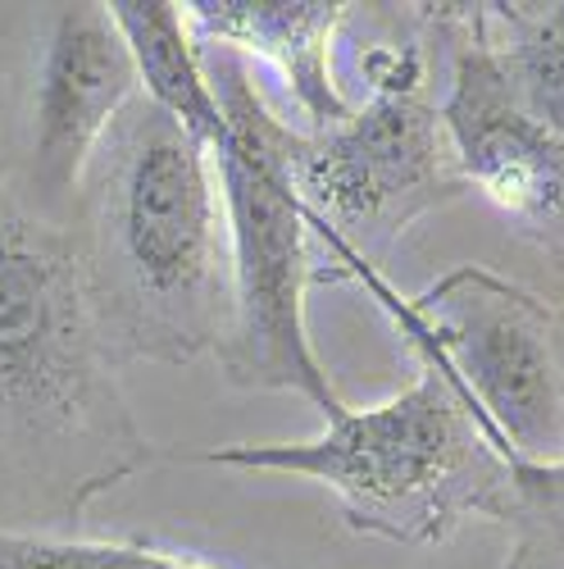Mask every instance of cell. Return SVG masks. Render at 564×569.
I'll list each match as a JSON object with an SVG mask.
<instances>
[{"mask_svg":"<svg viewBox=\"0 0 564 569\" xmlns=\"http://www.w3.org/2000/svg\"><path fill=\"white\" fill-rule=\"evenodd\" d=\"M160 456L119 388L69 228L28 214L0 178V529L78 533L91 501Z\"/></svg>","mask_w":564,"mask_h":569,"instance_id":"6da1fadb","label":"cell"},{"mask_svg":"<svg viewBox=\"0 0 564 569\" xmlns=\"http://www.w3.org/2000/svg\"><path fill=\"white\" fill-rule=\"evenodd\" d=\"M69 242L110 356L192 365L228 328V223L201 141L132 97L91 156Z\"/></svg>","mask_w":564,"mask_h":569,"instance_id":"7a4b0ae2","label":"cell"},{"mask_svg":"<svg viewBox=\"0 0 564 569\" xmlns=\"http://www.w3.org/2000/svg\"><path fill=\"white\" fill-rule=\"evenodd\" d=\"M192 460L319 483L351 533L401 547L446 542L469 519L501 525L510 506V460L433 360H419L405 392L333 410L310 442H238Z\"/></svg>","mask_w":564,"mask_h":569,"instance_id":"3957f363","label":"cell"},{"mask_svg":"<svg viewBox=\"0 0 564 569\" xmlns=\"http://www.w3.org/2000/svg\"><path fill=\"white\" fill-rule=\"evenodd\" d=\"M201 56L228 119V147L210 156L228 223V328L214 347L219 369L232 388L296 392L333 415L346 401L328 378L305 323L314 237L288 169L292 123L269 110L242 56L214 46H201Z\"/></svg>","mask_w":564,"mask_h":569,"instance_id":"277c9868","label":"cell"},{"mask_svg":"<svg viewBox=\"0 0 564 569\" xmlns=\"http://www.w3.org/2000/svg\"><path fill=\"white\" fill-rule=\"evenodd\" d=\"M396 333L433 360L479 415L510 465L564 456V319L537 292L492 269L460 264L419 297H396L383 273H364Z\"/></svg>","mask_w":564,"mask_h":569,"instance_id":"5b68a950","label":"cell"},{"mask_svg":"<svg viewBox=\"0 0 564 569\" xmlns=\"http://www.w3.org/2000/svg\"><path fill=\"white\" fill-rule=\"evenodd\" d=\"M288 169L328 264L319 282H364L414 219L469 192L429 87L369 91L323 132L292 128Z\"/></svg>","mask_w":564,"mask_h":569,"instance_id":"8992f818","label":"cell"},{"mask_svg":"<svg viewBox=\"0 0 564 569\" xmlns=\"http://www.w3.org/2000/svg\"><path fill=\"white\" fill-rule=\"evenodd\" d=\"M6 23L23 51L0 178L28 214L69 228L78 182L101 137L141 97L137 64L110 6H10Z\"/></svg>","mask_w":564,"mask_h":569,"instance_id":"52a82bcc","label":"cell"},{"mask_svg":"<svg viewBox=\"0 0 564 569\" xmlns=\"http://www.w3.org/2000/svg\"><path fill=\"white\" fill-rule=\"evenodd\" d=\"M419 14L446 41L451 82L437 119L464 187L505 210L542 247L564 251V141L514 101L487 41L483 6H419Z\"/></svg>","mask_w":564,"mask_h":569,"instance_id":"ba28073f","label":"cell"},{"mask_svg":"<svg viewBox=\"0 0 564 569\" xmlns=\"http://www.w3.org/2000/svg\"><path fill=\"white\" fill-rule=\"evenodd\" d=\"M355 6L342 0H192L182 6L187 32L197 46L232 56H260L301 110L305 132L338 128L351 114V101L333 73V46Z\"/></svg>","mask_w":564,"mask_h":569,"instance_id":"9c48e42d","label":"cell"},{"mask_svg":"<svg viewBox=\"0 0 564 569\" xmlns=\"http://www.w3.org/2000/svg\"><path fill=\"white\" fill-rule=\"evenodd\" d=\"M110 19L132 51L141 97L160 106L178 128L192 132L210 156L223 151L228 119L205 73L201 46L187 32L182 6H169V0H114Z\"/></svg>","mask_w":564,"mask_h":569,"instance_id":"30bf717a","label":"cell"},{"mask_svg":"<svg viewBox=\"0 0 564 569\" xmlns=\"http://www.w3.org/2000/svg\"><path fill=\"white\" fill-rule=\"evenodd\" d=\"M483 23L520 110L564 141V0L555 6L483 0Z\"/></svg>","mask_w":564,"mask_h":569,"instance_id":"8fae6325","label":"cell"},{"mask_svg":"<svg viewBox=\"0 0 564 569\" xmlns=\"http://www.w3.org/2000/svg\"><path fill=\"white\" fill-rule=\"evenodd\" d=\"M0 569H219L197 551L155 538H87L0 529Z\"/></svg>","mask_w":564,"mask_h":569,"instance_id":"7c38bea8","label":"cell"},{"mask_svg":"<svg viewBox=\"0 0 564 569\" xmlns=\"http://www.w3.org/2000/svg\"><path fill=\"white\" fill-rule=\"evenodd\" d=\"M501 525L514 533L505 569H564V456L510 465V506Z\"/></svg>","mask_w":564,"mask_h":569,"instance_id":"4fadbf2b","label":"cell"}]
</instances>
